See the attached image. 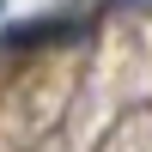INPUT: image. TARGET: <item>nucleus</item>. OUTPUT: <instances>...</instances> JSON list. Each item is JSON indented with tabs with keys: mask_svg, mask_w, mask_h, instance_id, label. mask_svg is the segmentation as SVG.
Wrapping results in <instances>:
<instances>
[{
	"mask_svg": "<svg viewBox=\"0 0 152 152\" xmlns=\"http://www.w3.org/2000/svg\"><path fill=\"white\" fill-rule=\"evenodd\" d=\"M61 37H79V24L43 18V24H24V31H6V37H0V49H31V43H61Z\"/></svg>",
	"mask_w": 152,
	"mask_h": 152,
	"instance_id": "nucleus-1",
	"label": "nucleus"
},
{
	"mask_svg": "<svg viewBox=\"0 0 152 152\" xmlns=\"http://www.w3.org/2000/svg\"><path fill=\"white\" fill-rule=\"evenodd\" d=\"M152 0H110V12H146Z\"/></svg>",
	"mask_w": 152,
	"mask_h": 152,
	"instance_id": "nucleus-2",
	"label": "nucleus"
}]
</instances>
